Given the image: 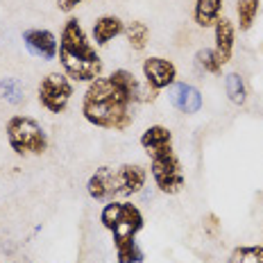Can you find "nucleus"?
Listing matches in <instances>:
<instances>
[{
    "label": "nucleus",
    "instance_id": "f257e3e1",
    "mask_svg": "<svg viewBox=\"0 0 263 263\" xmlns=\"http://www.w3.org/2000/svg\"><path fill=\"white\" fill-rule=\"evenodd\" d=\"M157 91L141 86L132 70L118 68L109 78H98L89 84L82 100V114L100 129L125 132L134 123V109L141 102H152Z\"/></svg>",
    "mask_w": 263,
    "mask_h": 263
},
{
    "label": "nucleus",
    "instance_id": "f03ea898",
    "mask_svg": "<svg viewBox=\"0 0 263 263\" xmlns=\"http://www.w3.org/2000/svg\"><path fill=\"white\" fill-rule=\"evenodd\" d=\"M59 64L73 82H91L102 75V59L86 36L84 27L70 16L59 36Z\"/></svg>",
    "mask_w": 263,
    "mask_h": 263
},
{
    "label": "nucleus",
    "instance_id": "7ed1b4c3",
    "mask_svg": "<svg viewBox=\"0 0 263 263\" xmlns=\"http://www.w3.org/2000/svg\"><path fill=\"white\" fill-rule=\"evenodd\" d=\"M100 222L105 224V229L111 232L114 245H120L136 240L139 232L143 229V213L136 204L111 200L100 211Z\"/></svg>",
    "mask_w": 263,
    "mask_h": 263
},
{
    "label": "nucleus",
    "instance_id": "20e7f679",
    "mask_svg": "<svg viewBox=\"0 0 263 263\" xmlns=\"http://www.w3.org/2000/svg\"><path fill=\"white\" fill-rule=\"evenodd\" d=\"M7 132V141L12 145V150L21 157H32V155H43L48 150V136L43 127L36 123L34 118L16 114L7 120L5 125Z\"/></svg>",
    "mask_w": 263,
    "mask_h": 263
},
{
    "label": "nucleus",
    "instance_id": "39448f33",
    "mask_svg": "<svg viewBox=\"0 0 263 263\" xmlns=\"http://www.w3.org/2000/svg\"><path fill=\"white\" fill-rule=\"evenodd\" d=\"M150 175L155 179V186L166 195H177L186 184L184 168L173 147L150 157Z\"/></svg>",
    "mask_w": 263,
    "mask_h": 263
},
{
    "label": "nucleus",
    "instance_id": "423d86ee",
    "mask_svg": "<svg viewBox=\"0 0 263 263\" xmlns=\"http://www.w3.org/2000/svg\"><path fill=\"white\" fill-rule=\"evenodd\" d=\"M73 98V82L66 73H50L39 84V105L50 114H64Z\"/></svg>",
    "mask_w": 263,
    "mask_h": 263
},
{
    "label": "nucleus",
    "instance_id": "0eeeda50",
    "mask_svg": "<svg viewBox=\"0 0 263 263\" xmlns=\"http://www.w3.org/2000/svg\"><path fill=\"white\" fill-rule=\"evenodd\" d=\"M86 191L93 200L98 202H111L116 195H120V173L114 166H102L89 177Z\"/></svg>",
    "mask_w": 263,
    "mask_h": 263
},
{
    "label": "nucleus",
    "instance_id": "6e6552de",
    "mask_svg": "<svg viewBox=\"0 0 263 263\" xmlns=\"http://www.w3.org/2000/svg\"><path fill=\"white\" fill-rule=\"evenodd\" d=\"M143 78L145 84L150 86L152 91H163L168 86L175 84L177 80V68L171 59H163V57H147L143 62Z\"/></svg>",
    "mask_w": 263,
    "mask_h": 263
},
{
    "label": "nucleus",
    "instance_id": "1a4fd4ad",
    "mask_svg": "<svg viewBox=\"0 0 263 263\" xmlns=\"http://www.w3.org/2000/svg\"><path fill=\"white\" fill-rule=\"evenodd\" d=\"M23 43L30 50V54L43 59V62H52L59 54V41L50 30H41V27H32L23 32Z\"/></svg>",
    "mask_w": 263,
    "mask_h": 263
},
{
    "label": "nucleus",
    "instance_id": "9d476101",
    "mask_svg": "<svg viewBox=\"0 0 263 263\" xmlns=\"http://www.w3.org/2000/svg\"><path fill=\"white\" fill-rule=\"evenodd\" d=\"M168 102L182 114H197L202 109V93L193 84L175 82L168 86Z\"/></svg>",
    "mask_w": 263,
    "mask_h": 263
},
{
    "label": "nucleus",
    "instance_id": "9b49d317",
    "mask_svg": "<svg viewBox=\"0 0 263 263\" xmlns=\"http://www.w3.org/2000/svg\"><path fill=\"white\" fill-rule=\"evenodd\" d=\"M213 36H216V46H213V50H216L218 59H220V64H229L232 62V54H234V39H236V27L229 18H218V23L213 25Z\"/></svg>",
    "mask_w": 263,
    "mask_h": 263
},
{
    "label": "nucleus",
    "instance_id": "f8f14e48",
    "mask_svg": "<svg viewBox=\"0 0 263 263\" xmlns=\"http://www.w3.org/2000/svg\"><path fill=\"white\" fill-rule=\"evenodd\" d=\"M141 147L147 152V157L157 155V152L171 150L173 147V132L163 125H152L141 134Z\"/></svg>",
    "mask_w": 263,
    "mask_h": 263
},
{
    "label": "nucleus",
    "instance_id": "ddd939ff",
    "mask_svg": "<svg viewBox=\"0 0 263 263\" xmlns=\"http://www.w3.org/2000/svg\"><path fill=\"white\" fill-rule=\"evenodd\" d=\"M120 173V195H136L143 191L147 173L143 166L139 163H125V166H118Z\"/></svg>",
    "mask_w": 263,
    "mask_h": 263
},
{
    "label": "nucleus",
    "instance_id": "4468645a",
    "mask_svg": "<svg viewBox=\"0 0 263 263\" xmlns=\"http://www.w3.org/2000/svg\"><path fill=\"white\" fill-rule=\"evenodd\" d=\"M125 32V23L118 16H100L93 23V41L96 46H107L109 41H114Z\"/></svg>",
    "mask_w": 263,
    "mask_h": 263
},
{
    "label": "nucleus",
    "instance_id": "2eb2a0df",
    "mask_svg": "<svg viewBox=\"0 0 263 263\" xmlns=\"http://www.w3.org/2000/svg\"><path fill=\"white\" fill-rule=\"evenodd\" d=\"M222 0H195L193 5V21L200 27H213L220 18Z\"/></svg>",
    "mask_w": 263,
    "mask_h": 263
},
{
    "label": "nucleus",
    "instance_id": "dca6fc26",
    "mask_svg": "<svg viewBox=\"0 0 263 263\" xmlns=\"http://www.w3.org/2000/svg\"><path fill=\"white\" fill-rule=\"evenodd\" d=\"M261 12V0H238L236 3V16H238V30L250 32L254 25L256 16Z\"/></svg>",
    "mask_w": 263,
    "mask_h": 263
},
{
    "label": "nucleus",
    "instance_id": "f3484780",
    "mask_svg": "<svg viewBox=\"0 0 263 263\" xmlns=\"http://www.w3.org/2000/svg\"><path fill=\"white\" fill-rule=\"evenodd\" d=\"M125 36H127V43L132 50L141 52L145 50L147 41H150V30H147V25L143 23V21H132V23L125 25Z\"/></svg>",
    "mask_w": 263,
    "mask_h": 263
},
{
    "label": "nucleus",
    "instance_id": "a211bd4d",
    "mask_svg": "<svg viewBox=\"0 0 263 263\" xmlns=\"http://www.w3.org/2000/svg\"><path fill=\"white\" fill-rule=\"evenodd\" d=\"M224 91H227V98L236 107H243L248 102V86H245V80L240 73H229L224 78Z\"/></svg>",
    "mask_w": 263,
    "mask_h": 263
},
{
    "label": "nucleus",
    "instance_id": "6ab92c4d",
    "mask_svg": "<svg viewBox=\"0 0 263 263\" xmlns=\"http://www.w3.org/2000/svg\"><path fill=\"white\" fill-rule=\"evenodd\" d=\"M227 263H263V245H238L232 250Z\"/></svg>",
    "mask_w": 263,
    "mask_h": 263
},
{
    "label": "nucleus",
    "instance_id": "aec40b11",
    "mask_svg": "<svg viewBox=\"0 0 263 263\" xmlns=\"http://www.w3.org/2000/svg\"><path fill=\"white\" fill-rule=\"evenodd\" d=\"M0 98L9 105H21L25 102V89L16 78H5L0 80Z\"/></svg>",
    "mask_w": 263,
    "mask_h": 263
},
{
    "label": "nucleus",
    "instance_id": "412c9836",
    "mask_svg": "<svg viewBox=\"0 0 263 263\" xmlns=\"http://www.w3.org/2000/svg\"><path fill=\"white\" fill-rule=\"evenodd\" d=\"M195 62L197 66H200L204 73H213V75H220V70H222V64H220V59H218V54L213 48H202V50H197L195 52Z\"/></svg>",
    "mask_w": 263,
    "mask_h": 263
},
{
    "label": "nucleus",
    "instance_id": "4be33fe9",
    "mask_svg": "<svg viewBox=\"0 0 263 263\" xmlns=\"http://www.w3.org/2000/svg\"><path fill=\"white\" fill-rule=\"evenodd\" d=\"M116 259L118 263H143V250L136 245V240L116 245Z\"/></svg>",
    "mask_w": 263,
    "mask_h": 263
},
{
    "label": "nucleus",
    "instance_id": "5701e85b",
    "mask_svg": "<svg viewBox=\"0 0 263 263\" xmlns=\"http://www.w3.org/2000/svg\"><path fill=\"white\" fill-rule=\"evenodd\" d=\"M82 3H84V0H57V9L64 14H70L73 9H78Z\"/></svg>",
    "mask_w": 263,
    "mask_h": 263
},
{
    "label": "nucleus",
    "instance_id": "b1692460",
    "mask_svg": "<svg viewBox=\"0 0 263 263\" xmlns=\"http://www.w3.org/2000/svg\"><path fill=\"white\" fill-rule=\"evenodd\" d=\"M206 220H209V229H211V232H213V229H218V218L213 216V213H211L209 218H206Z\"/></svg>",
    "mask_w": 263,
    "mask_h": 263
}]
</instances>
